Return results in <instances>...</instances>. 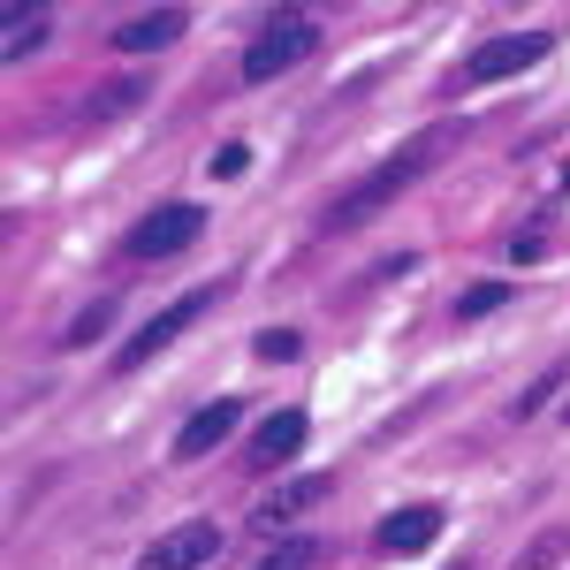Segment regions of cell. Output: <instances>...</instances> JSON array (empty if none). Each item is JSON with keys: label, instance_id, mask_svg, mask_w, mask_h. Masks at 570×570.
I'll list each match as a JSON object with an SVG mask.
<instances>
[{"label": "cell", "instance_id": "1", "mask_svg": "<svg viewBox=\"0 0 570 570\" xmlns=\"http://www.w3.org/2000/svg\"><path fill=\"white\" fill-rule=\"evenodd\" d=\"M441 145H449V137H411L395 160H381L373 176H357L351 190H343V198L320 214V228H327V236H343V228H357V220H373L381 206H395V198H403V190H411V183H419V176L441 160Z\"/></svg>", "mask_w": 570, "mask_h": 570}, {"label": "cell", "instance_id": "2", "mask_svg": "<svg viewBox=\"0 0 570 570\" xmlns=\"http://www.w3.org/2000/svg\"><path fill=\"white\" fill-rule=\"evenodd\" d=\"M320 53V23H312L305 8H282V16H266L259 31H252V46H244V85H274V77H289L297 61H312Z\"/></svg>", "mask_w": 570, "mask_h": 570}, {"label": "cell", "instance_id": "3", "mask_svg": "<svg viewBox=\"0 0 570 570\" xmlns=\"http://www.w3.org/2000/svg\"><path fill=\"white\" fill-rule=\"evenodd\" d=\"M198 236H206V206L168 198V206H153V214L122 236V252H130V259H145V266H160V259H176V252H190Z\"/></svg>", "mask_w": 570, "mask_h": 570}, {"label": "cell", "instance_id": "4", "mask_svg": "<svg viewBox=\"0 0 570 570\" xmlns=\"http://www.w3.org/2000/svg\"><path fill=\"white\" fill-rule=\"evenodd\" d=\"M556 53L548 31H494V39L472 46V61H464V85H510V77H525Z\"/></svg>", "mask_w": 570, "mask_h": 570}, {"label": "cell", "instance_id": "5", "mask_svg": "<svg viewBox=\"0 0 570 570\" xmlns=\"http://www.w3.org/2000/svg\"><path fill=\"white\" fill-rule=\"evenodd\" d=\"M206 305H214V289H183L176 305H160V312H153V320H145V327L130 335V343L115 351V373H137L145 357H160V351H168V343L183 335V327H190V320H206Z\"/></svg>", "mask_w": 570, "mask_h": 570}, {"label": "cell", "instance_id": "6", "mask_svg": "<svg viewBox=\"0 0 570 570\" xmlns=\"http://www.w3.org/2000/svg\"><path fill=\"white\" fill-rule=\"evenodd\" d=\"M312 441V411L305 403H282V411H266L259 434H252V472H282V464H297V449Z\"/></svg>", "mask_w": 570, "mask_h": 570}, {"label": "cell", "instance_id": "7", "mask_svg": "<svg viewBox=\"0 0 570 570\" xmlns=\"http://www.w3.org/2000/svg\"><path fill=\"white\" fill-rule=\"evenodd\" d=\"M220 556V525H206V518H190V525L160 532L145 556H137V570H206Z\"/></svg>", "mask_w": 570, "mask_h": 570}, {"label": "cell", "instance_id": "8", "mask_svg": "<svg viewBox=\"0 0 570 570\" xmlns=\"http://www.w3.org/2000/svg\"><path fill=\"white\" fill-rule=\"evenodd\" d=\"M449 525V510L441 502H411V510H389L381 518V556H426Z\"/></svg>", "mask_w": 570, "mask_h": 570}, {"label": "cell", "instance_id": "9", "mask_svg": "<svg viewBox=\"0 0 570 570\" xmlns=\"http://www.w3.org/2000/svg\"><path fill=\"white\" fill-rule=\"evenodd\" d=\"M236 419H244V403H236V395H220V403H206V411H190V419H183V434H176V456H183V464H198L206 449H220V441L236 434Z\"/></svg>", "mask_w": 570, "mask_h": 570}, {"label": "cell", "instance_id": "10", "mask_svg": "<svg viewBox=\"0 0 570 570\" xmlns=\"http://www.w3.org/2000/svg\"><path fill=\"white\" fill-rule=\"evenodd\" d=\"M183 31H190V8H137V16L115 23V46L122 53H153V46H176Z\"/></svg>", "mask_w": 570, "mask_h": 570}, {"label": "cell", "instance_id": "11", "mask_svg": "<svg viewBox=\"0 0 570 570\" xmlns=\"http://www.w3.org/2000/svg\"><path fill=\"white\" fill-rule=\"evenodd\" d=\"M335 494V472H305V480H289V487H274L259 502V525H297L312 502H327Z\"/></svg>", "mask_w": 570, "mask_h": 570}, {"label": "cell", "instance_id": "12", "mask_svg": "<svg viewBox=\"0 0 570 570\" xmlns=\"http://www.w3.org/2000/svg\"><path fill=\"white\" fill-rule=\"evenodd\" d=\"M0 23H8V31H0V53H8V61H23V53H39V46H46V31H53V8H46V0H31V8L16 0Z\"/></svg>", "mask_w": 570, "mask_h": 570}, {"label": "cell", "instance_id": "13", "mask_svg": "<svg viewBox=\"0 0 570 570\" xmlns=\"http://www.w3.org/2000/svg\"><path fill=\"white\" fill-rule=\"evenodd\" d=\"M145 99H153V77H115L107 91L85 99V122H115V115H130V107H145Z\"/></svg>", "mask_w": 570, "mask_h": 570}, {"label": "cell", "instance_id": "14", "mask_svg": "<svg viewBox=\"0 0 570 570\" xmlns=\"http://www.w3.org/2000/svg\"><path fill=\"white\" fill-rule=\"evenodd\" d=\"M312 563H320V532H289L259 556V570H312Z\"/></svg>", "mask_w": 570, "mask_h": 570}, {"label": "cell", "instance_id": "15", "mask_svg": "<svg viewBox=\"0 0 570 570\" xmlns=\"http://www.w3.org/2000/svg\"><path fill=\"white\" fill-rule=\"evenodd\" d=\"M107 320H115V297H99V305H85L69 327H61V351H91L99 335H107Z\"/></svg>", "mask_w": 570, "mask_h": 570}, {"label": "cell", "instance_id": "16", "mask_svg": "<svg viewBox=\"0 0 570 570\" xmlns=\"http://www.w3.org/2000/svg\"><path fill=\"white\" fill-rule=\"evenodd\" d=\"M510 305V282H472L464 297H456V320H487V312Z\"/></svg>", "mask_w": 570, "mask_h": 570}, {"label": "cell", "instance_id": "17", "mask_svg": "<svg viewBox=\"0 0 570 570\" xmlns=\"http://www.w3.org/2000/svg\"><path fill=\"white\" fill-rule=\"evenodd\" d=\"M556 556H570V525H548V532H540V540H532V548H525V556H518L510 570H548Z\"/></svg>", "mask_w": 570, "mask_h": 570}, {"label": "cell", "instance_id": "18", "mask_svg": "<svg viewBox=\"0 0 570 570\" xmlns=\"http://www.w3.org/2000/svg\"><path fill=\"white\" fill-rule=\"evenodd\" d=\"M563 381H570V365H548V373H540V381H532V389L510 403V419H532V411H548V395L563 389Z\"/></svg>", "mask_w": 570, "mask_h": 570}, {"label": "cell", "instance_id": "19", "mask_svg": "<svg viewBox=\"0 0 570 570\" xmlns=\"http://www.w3.org/2000/svg\"><path fill=\"white\" fill-rule=\"evenodd\" d=\"M297 351H305V343H297L289 327H274V335H252V357H259V365H289Z\"/></svg>", "mask_w": 570, "mask_h": 570}, {"label": "cell", "instance_id": "20", "mask_svg": "<svg viewBox=\"0 0 570 570\" xmlns=\"http://www.w3.org/2000/svg\"><path fill=\"white\" fill-rule=\"evenodd\" d=\"M244 168H252V145H220V153H214V176L220 183H236Z\"/></svg>", "mask_w": 570, "mask_h": 570}, {"label": "cell", "instance_id": "21", "mask_svg": "<svg viewBox=\"0 0 570 570\" xmlns=\"http://www.w3.org/2000/svg\"><path fill=\"white\" fill-rule=\"evenodd\" d=\"M411 266H419V259H411V252H395V259H381V266H373V274H381V282H403Z\"/></svg>", "mask_w": 570, "mask_h": 570}, {"label": "cell", "instance_id": "22", "mask_svg": "<svg viewBox=\"0 0 570 570\" xmlns=\"http://www.w3.org/2000/svg\"><path fill=\"white\" fill-rule=\"evenodd\" d=\"M449 570H472V563H449Z\"/></svg>", "mask_w": 570, "mask_h": 570}, {"label": "cell", "instance_id": "23", "mask_svg": "<svg viewBox=\"0 0 570 570\" xmlns=\"http://www.w3.org/2000/svg\"><path fill=\"white\" fill-rule=\"evenodd\" d=\"M563 190H570V168H563Z\"/></svg>", "mask_w": 570, "mask_h": 570}]
</instances>
